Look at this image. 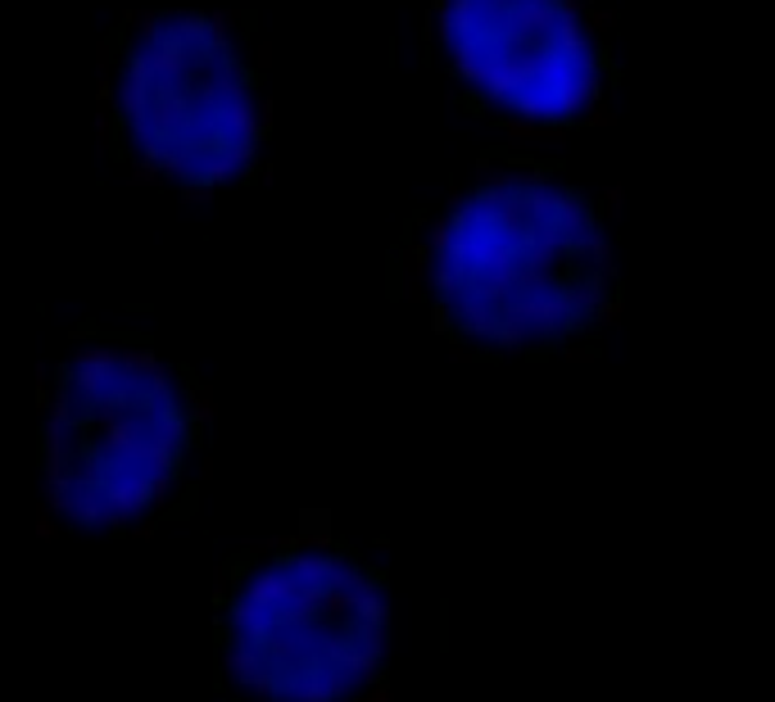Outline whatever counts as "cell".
I'll list each match as a JSON object with an SVG mask.
<instances>
[{
	"instance_id": "1",
	"label": "cell",
	"mask_w": 775,
	"mask_h": 702,
	"mask_svg": "<svg viewBox=\"0 0 775 702\" xmlns=\"http://www.w3.org/2000/svg\"><path fill=\"white\" fill-rule=\"evenodd\" d=\"M440 336L481 354H558L595 341L612 304V249L585 187L512 172L463 191L422 249Z\"/></svg>"
},
{
	"instance_id": "2",
	"label": "cell",
	"mask_w": 775,
	"mask_h": 702,
	"mask_svg": "<svg viewBox=\"0 0 775 702\" xmlns=\"http://www.w3.org/2000/svg\"><path fill=\"white\" fill-rule=\"evenodd\" d=\"M204 445L191 372L141 341H82L51 363L36 413L42 512L59 535H136L173 508Z\"/></svg>"
},
{
	"instance_id": "3",
	"label": "cell",
	"mask_w": 775,
	"mask_h": 702,
	"mask_svg": "<svg viewBox=\"0 0 775 702\" xmlns=\"http://www.w3.org/2000/svg\"><path fill=\"white\" fill-rule=\"evenodd\" d=\"M104 151L151 187L204 200L245 187L268 145V87L228 10H136L100 46Z\"/></svg>"
},
{
	"instance_id": "4",
	"label": "cell",
	"mask_w": 775,
	"mask_h": 702,
	"mask_svg": "<svg viewBox=\"0 0 775 702\" xmlns=\"http://www.w3.org/2000/svg\"><path fill=\"white\" fill-rule=\"evenodd\" d=\"M213 648L236 702H386V571L331 531L254 544L218 589Z\"/></svg>"
},
{
	"instance_id": "5",
	"label": "cell",
	"mask_w": 775,
	"mask_h": 702,
	"mask_svg": "<svg viewBox=\"0 0 775 702\" xmlns=\"http://www.w3.org/2000/svg\"><path fill=\"white\" fill-rule=\"evenodd\" d=\"M435 42L476 104L522 127H576L608 87L580 0H435Z\"/></svg>"
}]
</instances>
